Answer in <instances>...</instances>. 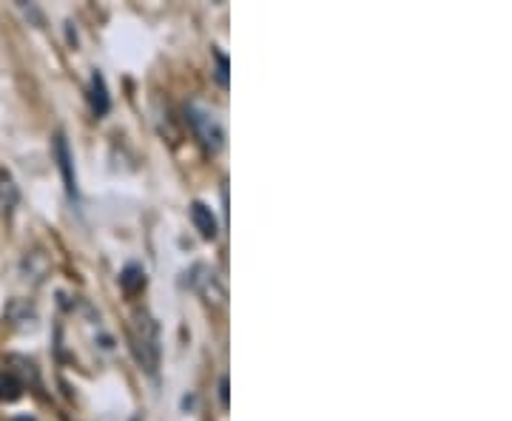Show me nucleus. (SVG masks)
<instances>
[{
    "label": "nucleus",
    "instance_id": "6e6552de",
    "mask_svg": "<svg viewBox=\"0 0 512 421\" xmlns=\"http://www.w3.org/2000/svg\"><path fill=\"white\" fill-rule=\"evenodd\" d=\"M217 83L220 86H228V57L222 55V52H217Z\"/></svg>",
    "mask_w": 512,
    "mask_h": 421
},
{
    "label": "nucleus",
    "instance_id": "7ed1b4c3",
    "mask_svg": "<svg viewBox=\"0 0 512 421\" xmlns=\"http://www.w3.org/2000/svg\"><path fill=\"white\" fill-rule=\"evenodd\" d=\"M55 154L57 165L63 171V183H66V194L77 200L80 191H77V177H74V163H72V151H69V143H66V134H57L55 137Z\"/></svg>",
    "mask_w": 512,
    "mask_h": 421
},
{
    "label": "nucleus",
    "instance_id": "f03ea898",
    "mask_svg": "<svg viewBox=\"0 0 512 421\" xmlns=\"http://www.w3.org/2000/svg\"><path fill=\"white\" fill-rule=\"evenodd\" d=\"M131 342H134V353L140 359V365L146 367L148 373L157 370V328L151 325V319H140L137 330L131 333Z\"/></svg>",
    "mask_w": 512,
    "mask_h": 421
},
{
    "label": "nucleus",
    "instance_id": "f257e3e1",
    "mask_svg": "<svg viewBox=\"0 0 512 421\" xmlns=\"http://www.w3.org/2000/svg\"><path fill=\"white\" fill-rule=\"evenodd\" d=\"M188 123H191V129L194 134L200 137V143L208 151H220L225 146V129H222V123L214 117V111L202 109V106H188Z\"/></svg>",
    "mask_w": 512,
    "mask_h": 421
},
{
    "label": "nucleus",
    "instance_id": "0eeeda50",
    "mask_svg": "<svg viewBox=\"0 0 512 421\" xmlns=\"http://www.w3.org/2000/svg\"><path fill=\"white\" fill-rule=\"evenodd\" d=\"M15 205H18V188H15V183L9 177H0V208L9 214Z\"/></svg>",
    "mask_w": 512,
    "mask_h": 421
},
{
    "label": "nucleus",
    "instance_id": "9d476101",
    "mask_svg": "<svg viewBox=\"0 0 512 421\" xmlns=\"http://www.w3.org/2000/svg\"><path fill=\"white\" fill-rule=\"evenodd\" d=\"M12 421H35V419H29V416H20V419H12Z\"/></svg>",
    "mask_w": 512,
    "mask_h": 421
},
{
    "label": "nucleus",
    "instance_id": "39448f33",
    "mask_svg": "<svg viewBox=\"0 0 512 421\" xmlns=\"http://www.w3.org/2000/svg\"><path fill=\"white\" fill-rule=\"evenodd\" d=\"M191 220L197 225V231L202 234V239H214L217 237V220H214V214H211V208L208 205H202V202H194L191 205Z\"/></svg>",
    "mask_w": 512,
    "mask_h": 421
},
{
    "label": "nucleus",
    "instance_id": "423d86ee",
    "mask_svg": "<svg viewBox=\"0 0 512 421\" xmlns=\"http://www.w3.org/2000/svg\"><path fill=\"white\" fill-rule=\"evenodd\" d=\"M120 285H123V291L126 293H137L143 285H146V274H143V268H137V265H128L123 276H120Z\"/></svg>",
    "mask_w": 512,
    "mask_h": 421
},
{
    "label": "nucleus",
    "instance_id": "20e7f679",
    "mask_svg": "<svg viewBox=\"0 0 512 421\" xmlns=\"http://www.w3.org/2000/svg\"><path fill=\"white\" fill-rule=\"evenodd\" d=\"M89 103H92L94 117H103V114H109L111 100H109V89H106V80H103V74L94 72L92 86H89Z\"/></svg>",
    "mask_w": 512,
    "mask_h": 421
},
{
    "label": "nucleus",
    "instance_id": "1a4fd4ad",
    "mask_svg": "<svg viewBox=\"0 0 512 421\" xmlns=\"http://www.w3.org/2000/svg\"><path fill=\"white\" fill-rule=\"evenodd\" d=\"M220 402L222 407H228V379H222L220 382Z\"/></svg>",
    "mask_w": 512,
    "mask_h": 421
}]
</instances>
